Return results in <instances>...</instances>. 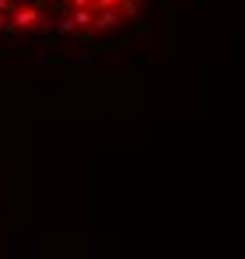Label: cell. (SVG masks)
Masks as SVG:
<instances>
[{"label":"cell","mask_w":245,"mask_h":259,"mask_svg":"<svg viewBox=\"0 0 245 259\" xmlns=\"http://www.w3.org/2000/svg\"><path fill=\"white\" fill-rule=\"evenodd\" d=\"M172 0H0V70L39 74L151 46Z\"/></svg>","instance_id":"cell-1"},{"label":"cell","mask_w":245,"mask_h":259,"mask_svg":"<svg viewBox=\"0 0 245 259\" xmlns=\"http://www.w3.org/2000/svg\"><path fill=\"white\" fill-rule=\"evenodd\" d=\"M0 252H4V221H0Z\"/></svg>","instance_id":"cell-2"}]
</instances>
